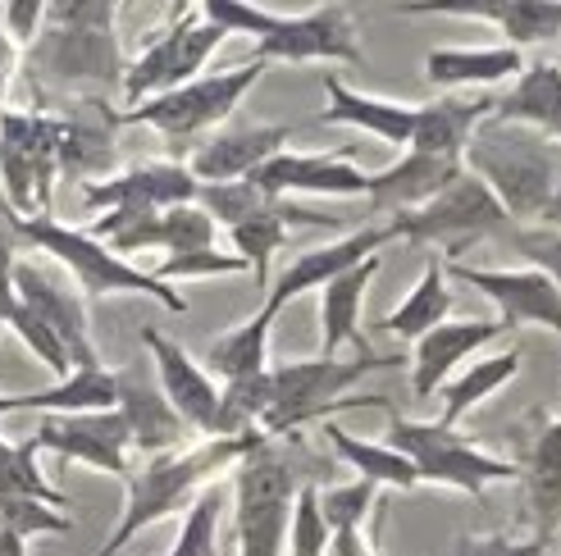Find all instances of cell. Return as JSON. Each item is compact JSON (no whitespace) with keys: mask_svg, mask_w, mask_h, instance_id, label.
<instances>
[{"mask_svg":"<svg viewBox=\"0 0 561 556\" xmlns=\"http://www.w3.org/2000/svg\"><path fill=\"white\" fill-rule=\"evenodd\" d=\"M461 174H466L461 160H434V155L407 151L398 164H388V170L370 174V187H366L370 215L398 219V215H407V210L430 206L438 192H447Z\"/></svg>","mask_w":561,"mask_h":556,"instance_id":"cell-25","label":"cell"},{"mask_svg":"<svg viewBox=\"0 0 561 556\" xmlns=\"http://www.w3.org/2000/svg\"><path fill=\"white\" fill-rule=\"evenodd\" d=\"M265 197H366L370 174H360L347 155H301L278 151L270 164L251 174Z\"/></svg>","mask_w":561,"mask_h":556,"instance_id":"cell-22","label":"cell"},{"mask_svg":"<svg viewBox=\"0 0 561 556\" xmlns=\"http://www.w3.org/2000/svg\"><path fill=\"white\" fill-rule=\"evenodd\" d=\"M352 65L366 69V50H360V33L347 5H316L306 14H274L270 33L251 46V65Z\"/></svg>","mask_w":561,"mask_h":556,"instance_id":"cell-12","label":"cell"},{"mask_svg":"<svg viewBox=\"0 0 561 556\" xmlns=\"http://www.w3.org/2000/svg\"><path fill=\"white\" fill-rule=\"evenodd\" d=\"M447 315H453V288H447V265L434 256L425 274L415 278V288L383 315V333L402 343H420L430 328L447 324Z\"/></svg>","mask_w":561,"mask_h":556,"instance_id":"cell-33","label":"cell"},{"mask_svg":"<svg viewBox=\"0 0 561 556\" xmlns=\"http://www.w3.org/2000/svg\"><path fill=\"white\" fill-rule=\"evenodd\" d=\"M388 224H392V233H398V242L438 246V252L447 256V265H453V260H461V252H470L474 242L497 238V233L507 238L512 219L480 178L461 174L447 192H438L430 206L407 210L398 219H388Z\"/></svg>","mask_w":561,"mask_h":556,"instance_id":"cell-9","label":"cell"},{"mask_svg":"<svg viewBox=\"0 0 561 556\" xmlns=\"http://www.w3.org/2000/svg\"><path fill=\"white\" fill-rule=\"evenodd\" d=\"M288 124H238V128H219L210 132L202 147L187 155L192 178L210 187V183H242L270 164L278 151H288Z\"/></svg>","mask_w":561,"mask_h":556,"instance_id":"cell-19","label":"cell"},{"mask_svg":"<svg viewBox=\"0 0 561 556\" xmlns=\"http://www.w3.org/2000/svg\"><path fill=\"white\" fill-rule=\"evenodd\" d=\"M507 238H512L516 252L525 256L529 269L548 274L552 283L561 288V233L557 229H543V224H535V229H507Z\"/></svg>","mask_w":561,"mask_h":556,"instance_id":"cell-47","label":"cell"},{"mask_svg":"<svg viewBox=\"0 0 561 556\" xmlns=\"http://www.w3.org/2000/svg\"><path fill=\"white\" fill-rule=\"evenodd\" d=\"M23 238H19V215L10 210L5 192H0V328L10 324L14 311V265L23 260Z\"/></svg>","mask_w":561,"mask_h":556,"instance_id":"cell-46","label":"cell"},{"mask_svg":"<svg viewBox=\"0 0 561 556\" xmlns=\"http://www.w3.org/2000/svg\"><path fill=\"white\" fill-rule=\"evenodd\" d=\"M461 164H466V174H474L493 192L512 224L539 219L543 206L552 201V192L561 187V147H552L548 137L529 132L520 124H502V119H484L474 128Z\"/></svg>","mask_w":561,"mask_h":556,"instance_id":"cell-3","label":"cell"},{"mask_svg":"<svg viewBox=\"0 0 561 556\" xmlns=\"http://www.w3.org/2000/svg\"><path fill=\"white\" fill-rule=\"evenodd\" d=\"M388 242H398V233H392V224L383 219V224L352 229V233H347V238H339V242L311 246V252L293 256L284 269H278V274L270 278V292L261 297V305H265V311L278 320V311H284L288 301H297V297H306V292H320V288H324V283H333L339 274H347V269H356L360 260L379 256Z\"/></svg>","mask_w":561,"mask_h":556,"instance_id":"cell-16","label":"cell"},{"mask_svg":"<svg viewBox=\"0 0 561 556\" xmlns=\"http://www.w3.org/2000/svg\"><path fill=\"white\" fill-rule=\"evenodd\" d=\"M14 301L27 305L42 324L60 333V343L73 356V370L101 366V351L92 343V320H88V297H82L69 274H55L42 260H19L14 265Z\"/></svg>","mask_w":561,"mask_h":556,"instance_id":"cell-15","label":"cell"},{"mask_svg":"<svg viewBox=\"0 0 561 556\" xmlns=\"http://www.w3.org/2000/svg\"><path fill=\"white\" fill-rule=\"evenodd\" d=\"M115 387H119L115 410L124 415L137 456L151 461V456H164V452L183 448V438L192 429L179 420V410L170 406V397L160 393V383H156V374H147V366L115 370Z\"/></svg>","mask_w":561,"mask_h":556,"instance_id":"cell-21","label":"cell"},{"mask_svg":"<svg viewBox=\"0 0 561 556\" xmlns=\"http://www.w3.org/2000/svg\"><path fill=\"white\" fill-rule=\"evenodd\" d=\"M301 493L293 452L261 438L233 470V538L238 556H288V520Z\"/></svg>","mask_w":561,"mask_h":556,"instance_id":"cell-6","label":"cell"},{"mask_svg":"<svg viewBox=\"0 0 561 556\" xmlns=\"http://www.w3.org/2000/svg\"><path fill=\"white\" fill-rule=\"evenodd\" d=\"M320 511L333 534L366 530V520L379 511V488L370 479H352L339 488H320Z\"/></svg>","mask_w":561,"mask_h":556,"instance_id":"cell-41","label":"cell"},{"mask_svg":"<svg viewBox=\"0 0 561 556\" xmlns=\"http://www.w3.org/2000/svg\"><path fill=\"white\" fill-rule=\"evenodd\" d=\"M5 328H10L14 338L42 360V366H46L55 379H69V374H73V356H69V347L60 343V333H55L50 324H42L33 311H27V305L14 301V311H10V324H5Z\"/></svg>","mask_w":561,"mask_h":556,"instance_id":"cell-42","label":"cell"},{"mask_svg":"<svg viewBox=\"0 0 561 556\" xmlns=\"http://www.w3.org/2000/svg\"><path fill=\"white\" fill-rule=\"evenodd\" d=\"M516 374H520V351L516 347L497 351V356H484V360H470L466 370H457L453 379L443 383V415H438V425L457 429L474 406H480L484 397H493L497 387H507Z\"/></svg>","mask_w":561,"mask_h":556,"instance_id":"cell-35","label":"cell"},{"mask_svg":"<svg viewBox=\"0 0 561 556\" xmlns=\"http://www.w3.org/2000/svg\"><path fill=\"white\" fill-rule=\"evenodd\" d=\"M329 543H333V530L320 511V488L301 484L293 502V520H288V556H329Z\"/></svg>","mask_w":561,"mask_h":556,"instance_id":"cell-44","label":"cell"},{"mask_svg":"<svg viewBox=\"0 0 561 556\" xmlns=\"http://www.w3.org/2000/svg\"><path fill=\"white\" fill-rule=\"evenodd\" d=\"M493 105H497V96H489V92L438 96L430 105H415V132H411L407 151L434 155V160H466L470 137L484 119H493Z\"/></svg>","mask_w":561,"mask_h":556,"instance_id":"cell-26","label":"cell"},{"mask_svg":"<svg viewBox=\"0 0 561 556\" xmlns=\"http://www.w3.org/2000/svg\"><path fill=\"white\" fill-rule=\"evenodd\" d=\"M115 19H119V5H105V0H60V5H46V27L37 46L27 50L33 78L65 92H105L124 82Z\"/></svg>","mask_w":561,"mask_h":556,"instance_id":"cell-2","label":"cell"},{"mask_svg":"<svg viewBox=\"0 0 561 556\" xmlns=\"http://www.w3.org/2000/svg\"><path fill=\"white\" fill-rule=\"evenodd\" d=\"M0 27L19 50H33L46 27V0H5L0 5Z\"/></svg>","mask_w":561,"mask_h":556,"instance_id":"cell-49","label":"cell"},{"mask_svg":"<svg viewBox=\"0 0 561 556\" xmlns=\"http://www.w3.org/2000/svg\"><path fill=\"white\" fill-rule=\"evenodd\" d=\"M453 556H548V543L512 534H461Z\"/></svg>","mask_w":561,"mask_h":556,"instance_id":"cell-50","label":"cell"},{"mask_svg":"<svg viewBox=\"0 0 561 556\" xmlns=\"http://www.w3.org/2000/svg\"><path fill=\"white\" fill-rule=\"evenodd\" d=\"M288 233H293V229L284 224V197H278L265 215H256V219H247V224L229 229L233 256H242V260L251 265L261 292H270V260H274V252H284V246H288Z\"/></svg>","mask_w":561,"mask_h":556,"instance_id":"cell-37","label":"cell"},{"mask_svg":"<svg viewBox=\"0 0 561 556\" xmlns=\"http://www.w3.org/2000/svg\"><path fill=\"white\" fill-rule=\"evenodd\" d=\"M398 366H402V356H379V351H356V360H339V356L278 360V366H270L274 402H270V415H265L261 433L265 438H284L288 429L333 420V410H360V406L383 410L388 397H347V393L366 374L398 370Z\"/></svg>","mask_w":561,"mask_h":556,"instance_id":"cell-4","label":"cell"},{"mask_svg":"<svg viewBox=\"0 0 561 556\" xmlns=\"http://www.w3.org/2000/svg\"><path fill=\"white\" fill-rule=\"evenodd\" d=\"M23 410V393H0V415H14Z\"/></svg>","mask_w":561,"mask_h":556,"instance_id":"cell-55","label":"cell"},{"mask_svg":"<svg viewBox=\"0 0 561 556\" xmlns=\"http://www.w3.org/2000/svg\"><path fill=\"white\" fill-rule=\"evenodd\" d=\"M229 37L224 27H215L202 5H179L174 23L160 27V37L151 46H142V55H133L124 65V105H142L151 96H164L174 88H187V82L202 78L206 60L219 50V42Z\"/></svg>","mask_w":561,"mask_h":556,"instance_id":"cell-10","label":"cell"},{"mask_svg":"<svg viewBox=\"0 0 561 556\" xmlns=\"http://www.w3.org/2000/svg\"><path fill=\"white\" fill-rule=\"evenodd\" d=\"M105 101H88L78 115H60V178L92 183L105 178L115 160V115L101 109Z\"/></svg>","mask_w":561,"mask_h":556,"instance_id":"cell-31","label":"cell"},{"mask_svg":"<svg viewBox=\"0 0 561 556\" xmlns=\"http://www.w3.org/2000/svg\"><path fill=\"white\" fill-rule=\"evenodd\" d=\"M219 516H224V493H219V484H210L187 507L170 556H219Z\"/></svg>","mask_w":561,"mask_h":556,"instance_id":"cell-40","label":"cell"},{"mask_svg":"<svg viewBox=\"0 0 561 556\" xmlns=\"http://www.w3.org/2000/svg\"><path fill=\"white\" fill-rule=\"evenodd\" d=\"M60 178V115L0 109V192L19 219H46Z\"/></svg>","mask_w":561,"mask_h":556,"instance_id":"cell-8","label":"cell"},{"mask_svg":"<svg viewBox=\"0 0 561 556\" xmlns=\"http://www.w3.org/2000/svg\"><path fill=\"white\" fill-rule=\"evenodd\" d=\"M265 433H247V438H202L196 448H179L142 461V470H133L124 479V511L115 520V530L105 534V543L92 556H119L137 534H147L151 524L179 516L192 507L219 475H233L238 461L256 448Z\"/></svg>","mask_w":561,"mask_h":556,"instance_id":"cell-1","label":"cell"},{"mask_svg":"<svg viewBox=\"0 0 561 556\" xmlns=\"http://www.w3.org/2000/svg\"><path fill=\"white\" fill-rule=\"evenodd\" d=\"M447 278H457V283L489 297L497 305V324L502 328L535 324V328H548L552 338L561 343V288L552 283L548 274L529 269V265H520V269H480V265L453 260L447 265Z\"/></svg>","mask_w":561,"mask_h":556,"instance_id":"cell-13","label":"cell"},{"mask_svg":"<svg viewBox=\"0 0 561 556\" xmlns=\"http://www.w3.org/2000/svg\"><path fill=\"white\" fill-rule=\"evenodd\" d=\"M398 14H434V19H480L493 23L512 50L525 46H552L561 42V5L557 0H474V5H453V0H430V5H398Z\"/></svg>","mask_w":561,"mask_h":556,"instance_id":"cell-23","label":"cell"},{"mask_svg":"<svg viewBox=\"0 0 561 556\" xmlns=\"http://www.w3.org/2000/svg\"><path fill=\"white\" fill-rule=\"evenodd\" d=\"M379 269L383 256H370L320 288V356H339V347L370 351L366 338H360V305H366V292L379 278Z\"/></svg>","mask_w":561,"mask_h":556,"instance_id":"cell-30","label":"cell"},{"mask_svg":"<svg viewBox=\"0 0 561 556\" xmlns=\"http://www.w3.org/2000/svg\"><path fill=\"white\" fill-rule=\"evenodd\" d=\"M151 274L160 278L164 288L174 283H196V278H224V274H251V265L233 252H219V246H210V252H183V256H164L160 265H151Z\"/></svg>","mask_w":561,"mask_h":556,"instance_id":"cell-43","label":"cell"},{"mask_svg":"<svg viewBox=\"0 0 561 556\" xmlns=\"http://www.w3.org/2000/svg\"><path fill=\"white\" fill-rule=\"evenodd\" d=\"M202 14L224 27V33H251V37H265L270 23H274V10L265 5H247V0H206Z\"/></svg>","mask_w":561,"mask_h":556,"instance_id":"cell-48","label":"cell"},{"mask_svg":"<svg viewBox=\"0 0 561 556\" xmlns=\"http://www.w3.org/2000/svg\"><path fill=\"white\" fill-rule=\"evenodd\" d=\"M383 415H388V448H398L415 465L420 484L457 488L466 497H484L489 484H516L520 479L516 461L474 448V442L461 438L457 429H447L438 420H407L392 402L383 406Z\"/></svg>","mask_w":561,"mask_h":556,"instance_id":"cell-7","label":"cell"},{"mask_svg":"<svg viewBox=\"0 0 561 556\" xmlns=\"http://www.w3.org/2000/svg\"><path fill=\"white\" fill-rule=\"evenodd\" d=\"M329 556H379V552H375V538L366 530H347V534H333Z\"/></svg>","mask_w":561,"mask_h":556,"instance_id":"cell-51","label":"cell"},{"mask_svg":"<svg viewBox=\"0 0 561 556\" xmlns=\"http://www.w3.org/2000/svg\"><path fill=\"white\" fill-rule=\"evenodd\" d=\"M37 442V452H55L65 461H82L101 470L110 479H128L133 475V433L124 425L119 410H92V415H42L37 429L27 433Z\"/></svg>","mask_w":561,"mask_h":556,"instance_id":"cell-14","label":"cell"},{"mask_svg":"<svg viewBox=\"0 0 561 556\" xmlns=\"http://www.w3.org/2000/svg\"><path fill=\"white\" fill-rule=\"evenodd\" d=\"M324 442H329L333 456H339L347 470H356V479H370L375 488H398V493L420 488L415 465H411L398 448H388V442L356 438V433H347L339 420H324Z\"/></svg>","mask_w":561,"mask_h":556,"instance_id":"cell-32","label":"cell"},{"mask_svg":"<svg viewBox=\"0 0 561 556\" xmlns=\"http://www.w3.org/2000/svg\"><path fill=\"white\" fill-rule=\"evenodd\" d=\"M19 238H23V246H37V252H46L55 265L69 274V283L88 301L124 292V297H151L170 315H187L183 292L164 288L147 265H133V260L115 256L105 242H96L92 233H82V229L60 224L55 215H46V219H19Z\"/></svg>","mask_w":561,"mask_h":556,"instance_id":"cell-5","label":"cell"},{"mask_svg":"<svg viewBox=\"0 0 561 556\" xmlns=\"http://www.w3.org/2000/svg\"><path fill=\"white\" fill-rule=\"evenodd\" d=\"M115 402H119L115 370L105 366L73 370L69 379L46 387V393H23V410H37V415H92V410H115Z\"/></svg>","mask_w":561,"mask_h":556,"instance_id":"cell-36","label":"cell"},{"mask_svg":"<svg viewBox=\"0 0 561 556\" xmlns=\"http://www.w3.org/2000/svg\"><path fill=\"white\" fill-rule=\"evenodd\" d=\"M270 328H274V315L261 311L233 324L229 333H219V338L206 347V360L202 366L210 370V379L219 374L224 383H233V379H251V374H265L270 370Z\"/></svg>","mask_w":561,"mask_h":556,"instance_id":"cell-34","label":"cell"},{"mask_svg":"<svg viewBox=\"0 0 561 556\" xmlns=\"http://www.w3.org/2000/svg\"><path fill=\"white\" fill-rule=\"evenodd\" d=\"M539 224H543V229H557V233H561V187L552 192V201L543 206V215H539Z\"/></svg>","mask_w":561,"mask_h":556,"instance_id":"cell-54","label":"cell"},{"mask_svg":"<svg viewBox=\"0 0 561 556\" xmlns=\"http://www.w3.org/2000/svg\"><path fill=\"white\" fill-rule=\"evenodd\" d=\"M493 119L520 124L529 132L548 137L552 147H561V65H552V60L525 65V73L497 96Z\"/></svg>","mask_w":561,"mask_h":556,"instance_id":"cell-29","label":"cell"},{"mask_svg":"<svg viewBox=\"0 0 561 556\" xmlns=\"http://www.w3.org/2000/svg\"><path fill=\"white\" fill-rule=\"evenodd\" d=\"M5 497H27V502H46L55 511L69 507V497L55 484H46V475L37 470V442L33 438L14 442L10 456L0 461V502H5Z\"/></svg>","mask_w":561,"mask_h":556,"instance_id":"cell-38","label":"cell"},{"mask_svg":"<svg viewBox=\"0 0 561 556\" xmlns=\"http://www.w3.org/2000/svg\"><path fill=\"white\" fill-rule=\"evenodd\" d=\"M324 101L329 105L320 109V124H343V128L379 137L388 147H411V132H415V105L411 101L366 96L333 73H324Z\"/></svg>","mask_w":561,"mask_h":556,"instance_id":"cell-27","label":"cell"},{"mask_svg":"<svg viewBox=\"0 0 561 556\" xmlns=\"http://www.w3.org/2000/svg\"><path fill=\"white\" fill-rule=\"evenodd\" d=\"M497 320H447L438 328H430L425 338L411 351V393L425 402L434 393H443V383L453 379L474 351H484L493 338H502Z\"/></svg>","mask_w":561,"mask_h":556,"instance_id":"cell-24","label":"cell"},{"mask_svg":"<svg viewBox=\"0 0 561 556\" xmlns=\"http://www.w3.org/2000/svg\"><path fill=\"white\" fill-rule=\"evenodd\" d=\"M10 448H14V442H10L5 433H0V461H5V456H10Z\"/></svg>","mask_w":561,"mask_h":556,"instance_id":"cell-56","label":"cell"},{"mask_svg":"<svg viewBox=\"0 0 561 556\" xmlns=\"http://www.w3.org/2000/svg\"><path fill=\"white\" fill-rule=\"evenodd\" d=\"M19 46L5 37V27H0V105H5V96H10V82H14V73H19Z\"/></svg>","mask_w":561,"mask_h":556,"instance_id":"cell-52","label":"cell"},{"mask_svg":"<svg viewBox=\"0 0 561 556\" xmlns=\"http://www.w3.org/2000/svg\"><path fill=\"white\" fill-rule=\"evenodd\" d=\"M202 183L192 178L187 164L179 160H147L133 164V170L105 174L82 183V210H170V206H192Z\"/></svg>","mask_w":561,"mask_h":556,"instance_id":"cell-18","label":"cell"},{"mask_svg":"<svg viewBox=\"0 0 561 556\" xmlns=\"http://www.w3.org/2000/svg\"><path fill=\"white\" fill-rule=\"evenodd\" d=\"M137 343L147 347L151 366H156V383H160V393L170 397V406L179 410V420L192 433L215 438L219 433V383L210 379V370L183 343H174L170 333H160L156 324L137 333Z\"/></svg>","mask_w":561,"mask_h":556,"instance_id":"cell-17","label":"cell"},{"mask_svg":"<svg viewBox=\"0 0 561 556\" xmlns=\"http://www.w3.org/2000/svg\"><path fill=\"white\" fill-rule=\"evenodd\" d=\"M520 488L535 520V543H552L561 530V415H535L520 438Z\"/></svg>","mask_w":561,"mask_h":556,"instance_id":"cell-20","label":"cell"},{"mask_svg":"<svg viewBox=\"0 0 561 556\" xmlns=\"http://www.w3.org/2000/svg\"><path fill=\"white\" fill-rule=\"evenodd\" d=\"M525 73V55L502 46H434L425 50V82L430 88H497Z\"/></svg>","mask_w":561,"mask_h":556,"instance_id":"cell-28","label":"cell"},{"mask_svg":"<svg viewBox=\"0 0 561 556\" xmlns=\"http://www.w3.org/2000/svg\"><path fill=\"white\" fill-rule=\"evenodd\" d=\"M0 556H27V543L10 530V524L5 520H0Z\"/></svg>","mask_w":561,"mask_h":556,"instance_id":"cell-53","label":"cell"},{"mask_svg":"<svg viewBox=\"0 0 561 556\" xmlns=\"http://www.w3.org/2000/svg\"><path fill=\"white\" fill-rule=\"evenodd\" d=\"M274 201L278 197H265V192L251 178H242V183H210V187L196 192V206L215 219V229H238V224H247V219L265 215Z\"/></svg>","mask_w":561,"mask_h":556,"instance_id":"cell-39","label":"cell"},{"mask_svg":"<svg viewBox=\"0 0 561 556\" xmlns=\"http://www.w3.org/2000/svg\"><path fill=\"white\" fill-rule=\"evenodd\" d=\"M0 520L27 543V538H50V534H73V520L46 502H27V497H5L0 502Z\"/></svg>","mask_w":561,"mask_h":556,"instance_id":"cell-45","label":"cell"},{"mask_svg":"<svg viewBox=\"0 0 561 556\" xmlns=\"http://www.w3.org/2000/svg\"><path fill=\"white\" fill-rule=\"evenodd\" d=\"M261 65H238V69H219V73H202L187 88H174L164 96H151L133 109H119L115 124H147L156 132H164L170 142H192L202 132H219V124L242 105V96L261 82Z\"/></svg>","mask_w":561,"mask_h":556,"instance_id":"cell-11","label":"cell"}]
</instances>
